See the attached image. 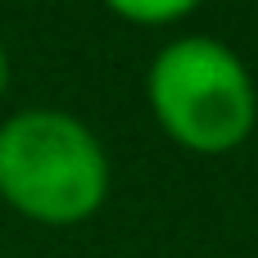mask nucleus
<instances>
[{
  "instance_id": "4",
  "label": "nucleus",
  "mask_w": 258,
  "mask_h": 258,
  "mask_svg": "<svg viewBox=\"0 0 258 258\" xmlns=\"http://www.w3.org/2000/svg\"><path fill=\"white\" fill-rule=\"evenodd\" d=\"M5 86H9V50L0 41V95H5Z\"/></svg>"
},
{
  "instance_id": "3",
  "label": "nucleus",
  "mask_w": 258,
  "mask_h": 258,
  "mask_svg": "<svg viewBox=\"0 0 258 258\" xmlns=\"http://www.w3.org/2000/svg\"><path fill=\"white\" fill-rule=\"evenodd\" d=\"M118 18L127 23H145V27H159V23H177L186 14L200 9V0H104Z\"/></svg>"
},
{
  "instance_id": "2",
  "label": "nucleus",
  "mask_w": 258,
  "mask_h": 258,
  "mask_svg": "<svg viewBox=\"0 0 258 258\" xmlns=\"http://www.w3.org/2000/svg\"><path fill=\"white\" fill-rule=\"evenodd\" d=\"M159 127L190 154H231L258 122V86L245 59L213 36L168 41L145 77Z\"/></svg>"
},
{
  "instance_id": "1",
  "label": "nucleus",
  "mask_w": 258,
  "mask_h": 258,
  "mask_svg": "<svg viewBox=\"0 0 258 258\" xmlns=\"http://www.w3.org/2000/svg\"><path fill=\"white\" fill-rule=\"evenodd\" d=\"M0 200L41 222L77 227L109 200L100 136L63 109H23L0 122Z\"/></svg>"
}]
</instances>
